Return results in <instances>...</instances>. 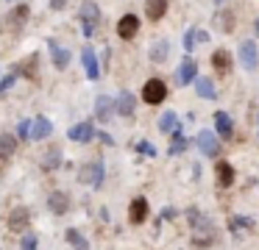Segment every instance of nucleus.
<instances>
[{
  "label": "nucleus",
  "instance_id": "f257e3e1",
  "mask_svg": "<svg viewBox=\"0 0 259 250\" xmlns=\"http://www.w3.org/2000/svg\"><path fill=\"white\" fill-rule=\"evenodd\" d=\"M187 220H190L192 231H195V242H198V244L212 242V239H214V225H212V220H206V217H203L198 209H187Z\"/></svg>",
  "mask_w": 259,
  "mask_h": 250
},
{
  "label": "nucleus",
  "instance_id": "f03ea898",
  "mask_svg": "<svg viewBox=\"0 0 259 250\" xmlns=\"http://www.w3.org/2000/svg\"><path fill=\"white\" fill-rule=\"evenodd\" d=\"M164 97H167V86H164L162 78H151V81L142 86V100H145L148 106H159Z\"/></svg>",
  "mask_w": 259,
  "mask_h": 250
},
{
  "label": "nucleus",
  "instance_id": "7ed1b4c3",
  "mask_svg": "<svg viewBox=\"0 0 259 250\" xmlns=\"http://www.w3.org/2000/svg\"><path fill=\"white\" fill-rule=\"evenodd\" d=\"M98 20H101V9H98L92 0L81 3V25H84V36H92V31H95Z\"/></svg>",
  "mask_w": 259,
  "mask_h": 250
},
{
  "label": "nucleus",
  "instance_id": "20e7f679",
  "mask_svg": "<svg viewBox=\"0 0 259 250\" xmlns=\"http://www.w3.org/2000/svg\"><path fill=\"white\" fill-rule=\"evenodd\" d=\"M78 181L87 183V186H101L103 183V164L101 161H90V164H84L81 172H78Z\"/></svg>",
  "mask_w": 259,
  "mask_h": 250
},
{
  "label": "nucleus",
  "instance_id": "39448f33",
  "mask_svg": "<svg viewBox=\"0 0 259 250\" xmlns=\"http://www.w3.org/2000/svg\"><path fill=\"white\" fill-rule=\"evenodd\" d=\"M195 142H198V147H201L203 156H209V159L220 156V142H218V136H214L212 131H201L195 136Z\"/></svg>",
  "mask_w": 259,
  "mask_h": 250
},
{
  "label": "nucleus",
  "instance_id": "423d86ee",
  "mask_svg": "<svg viewBox=\"0 0 259 250\" xmlns=\"http://www.w3.org/2000/svg\"><path fill=\"white\" fill-rule=\"evenodd\" d=\"M28 6H14L12 11L6 14V28L9 31H23L25 28V22H28Z\"/></svg>",
  "mask_w": 259,
  "mask_h": 250
},
{
  "label": "nucleus",
  "instance_id": "0eeeda50",
  "mask_svg": "<svg viewBox=\"0 0 259 250\" xmlns=\"http://www.w3.org/2000/svg\"><path fill=\"white\" fill-rule=\"evenodd\" d=\"M240 61H242L245 70H256L259 67V50H256V44H253L251 39H245V42L240 44Z\"/></svg>",
  "mask_w": 259,
  "mask_h": 250
},
{
  "label": "nucleus",
  "instance_id": "6e6552de",
  "mask_svg": "<svg viewBox=\"0 0 259 250\" xmlns=\"http://www.w3.org/2000/svg\"><path fill=\"white\" fill-rule=\"evenodd\" d=\"M137 33H140V17H137V14H125V17H120V22H117V36H123V39H134Z\"/></svg>",
  "mask_w": 259,
  "mask_h": 250
},
{
  "label": "nucleus",
  "instance_id": "1a4fd4ad",
  "mask_svg": "<svg viewBox=\"0 0 259 250\" xmlns=\"http://www.w3.org/2000/svg\"><path fill=\"white\" fill-rule=\"evenodd\" d=\"M48 209L53 211V214H67V209H70V194L67 192H62V189H56V192H51L48 194Z\"/></svg>",
  "mask_w": 259,
  "mask_h": 250
},
{
  "label": "nucleus",
  "instance_id": "9d476101",
  "mask_svg": "<svg viewBox=\"0 0 259 250\" xmlns=\"http://www.w3.org/2000/svg\"><path fill=\"white\" fill-rule=\"evenodd\" d=\"M114 111H117V106H114V100H112V97L101 94V97L95 100V117H98V122H109Z\"/></svg>",
  "mask_w": 259,
  "mask_h": 250
},
{
  "label": "nucleus",
  "instance_id": "9b49d317",
  "mask_svg": "<svg viewBox=\"0 0 259 250\" xmlns=\"http://www.w3.org/2000/svg\"><path fill=\"white\" fill-rule=\"evenodd\" d=\"M198 81V64L195 59H184L179 67V83L181 86H187V83H195Z\"/></svg>",
  "mask_w": 259,
  "mask_h": 250
},
{
  "label": "nucleus",
  "instance_id": "f8f14e48",
  "mask_svg": "<svg viewBox=\"0 0 259 250\" xmlns=\"http://www.w3.org/2000/svg\"><path fill=\"white\" fill-rule=\"evenodd\" d=\"M39 164H42V170H45V172L59 170V167H62V147H56V144H53V147H48L45 156L39 159Z\"/></svg>",
  "mask_w": 259,
  "mask_h": 250
},
{
  "label": "nucleus",
  "instance_id": "ddd939ff",
  "mask_svg": "<svg viewBox=\"0 0 259 250\" xmlns=\"http://www.w3.org/2000/svg\"><path fill=\"white\" fill-rule=\"evenodd\" d=\"M81 61H84L87 78H90V81H98V75H101V67H98L95 50H92V47H84V53H81Z\"/></svg>",
  "mask_w": 259,
  "mask_h": 250
},
{
  "label": "nucleus",
  "instance_id": "4468645a",
  "mask_svg": "<svg viewBox=\"0 0 259 250\" xmlns=\"http://www.w3.org/2000/svg\"><path fill=\"white\" fill-rule=\"evenodd\" d=\"M67 136L73 139V142H90V139L95 136V125H92V122H78V125H73L67 131Z\"/></svg>",
  "mask_w": 259,
  "mask_h": 250
},
{
  "label": "nucleus",
  "instance_id": "2eb2a0df",
  "mask_svg": "<svg viewBox=\"0 0 259 250\" xmlns=\"http://www.w3.org/2000/svg\"><path fill=\"white\" fill-rule=\"evenodd\" d=\"M28 222H31V211L23 209V206H20V209H14L12 214H9V228H12V231H25V228H28Z\"/></svg>",
  "mask_w": 259,
  "mask_h": 250
},
{
  "label": "nucleus",
  "instance_id": "dca6fc26",
  "mask_svg": "<svg viewBox=\"0 0 259 250\" xmlns=\"http://www.w3.org/2000/svg\"><path fill=\"white\" fill-rule=\"evenodd\" d=\"M128 217H131V222H134V225L145 222V220H148V200H145V197H134V200H131Z\"/></svg>",
  "mask_w": 259,
  "mask_h": 250
},
{
  "label": "nucleus",
  "instance_id": "f3484780",
  "mask_svg": "<svg viewBox=\"0 0 259 250\" xmlns=\"http://www.w3.org/2000/svg\"><path fill=\"white\" fill-rule=\"evenodd\" d=\"M51 133H53L51 120H48V117H36L34 125H31V139H36V142H39V139H48Z\"/></svg>",
  "mask_w": 259,
  "mask_h": 250
},
{
  "label": "nucleus",
  "instance_id": "a211bd4d",
  "mask_svg": "<svg viewBox=\"0 0 259 250\" xmlns=\"http://www.w3.org/2000/svg\"><path fill=\"white\" fill-rule=\"evenodd\" d=\"M114 106H117V114L131 117V114H134V109H137V100H134V94H131V92H120L117 100H114Z\"/></svg>",
  "mask_w": 259,
  "mask_h": 250
},
{
  "label": "nucleus",
  "instance_id": "6ab92c4d",
  "mask_svg": "<svg viewBox=\"0 0 259 250\" xmlns=\"http://www.w3.org/2000/svg\"><path fill=\"white\" fill-rule=\"evenodd\" d=\"M164 11H167V0H148L145 3V14H148V20H153V22L162 20Z\"/></svg>",
  "mask_w": 259,
  "mask_h": 250
},
{
  "label": "nucleus",
  "instance_id": "aec40b11",
  "mask_svg": "<svg viewBox=\"0 0 259 250\" xmlns=\"http://www.w3.org/2000/svg\"><path fill=\"white\" fill-rule=\"evenodd\" d=\"M214 125H218V133L223 139H229L231 133H234V122H231V117L226 114V111H218V114H214Z\"/></svg>",
  "mask_w": 259,
  "mask_h": 250
},
{
  "label": "nucleus",
  "instance_id": "412c9836",
  "mask_svg": "<svg viewBox=\"0 0 259 250\" xmlns=\"http://www.w3.org/2000/svg\"><path fill=\"white\" fill-rule=\"evenodd\" d=\"M14 153H17V136L0 133V159H12Z\"/></svg>",
  "mask_w": 259,
  "mask_h": 250
},
{
  "label": "nucleus",
  "instance_id": "4be33fe9",
  "mask_svg": "<svg viewBox=\"0 0 259 250\" xmlns=\"http://www.w3.org/2000/svg\"><path fill=\"white\" fill-rule=\"evenodd\" d=\"M48 47H51V56H53V64L59 67V70H64V67L70 64V50H64V47H59L56 42H48Z\"/></svg>",
  "mask_w": 259,
  "mask_h": 250
},
{
  "label": "nucleus",
  "instance_id": "5701e85b",
  "mask_svg": "<svg viewBox=\"0 0 259 250\" xmlns=\"http://www.w3.org/2000/svg\"><path fill=\"white\" fill-rule=\"evenodd\" d=\"M159 131L162 133H176L179 131V114H176V111H164L162 120H159Z\"/></svg>",
  "mask_w": 259,
  "mask_h": 250
},
{
  "label": "nucleus",
  "instance_id": "b1692460",
  "mask_svg": "<svg viewBox=\"0 0 259 250\" xmlns=\"http://www.w3.org/2000/svg\"><path fill=\"white\" fill-rule=\"evenodd\" d=\"M214 172H218V183H220V186H231V183H234V167H231L229 161H220Z\"/></svg>",
  "mask_w": 259,
  "mask_h": 250
},
{
  "label": "nucleus",
  "instance_id": "393cba45",
  "mask_svg": "<svg viewBox=\"0 0 259 250\" xmlns=\"http://www.w3.org/2000/svg\"><path fill=\"white\" fill-rule=\"evenodd\" d=\"M167 50H170V44L164 42V39H156V42L151 44V61H164L167 59Z\"/></svg>",
  "mask_w": 259,
  "mask_h": 250
},
{
  "label": "nucleus",
  "instance_id": "a878e982",
  "mask_svg": "<svg viewBox=\"0 0 259 250\" xmlns=\"http://www.w3.org/2000/svg\"><path fill=\"white\" fill-rule=\"evenodd\" d=\"M195 89L201 97H218V92H214V83L209 81V78H198L195 81Z\"/></svg>",
  "mask_w": 259,
  "mask_h": 250
},
{
  "label": "nucleus",
  "instance_id": "bb28decb",
  "mask_svg": "<svg viewBox=\"0 0 259 250\" xmlns=\"http://www.w3.org/2000/svg\"><path fill=\"white\" fill-rule=\"evenodd\" d=\"M212 64L218 67L220 72H226L231 67V59H229V53H226V50H214L212 53Z\"/></svg>",
  "mask_w": 259,
  "mask_h": 250
},
{
  "label": "nucleus",
  "instance_id": "cd10ccee",
  "mask_svg": "<svg viewBox=\"0 0 259 250\" xmlns=\"http://www.w3.org/2000/svg\"><path fill=\"white\" fill-rule=\"evenodd\" d=\"M184 147H187V136H184V131L179 128V131L173 133V142H170V153H173V156H179Z\"/></svg>",
  "mask_w": 259,
  "mask_h": 250
},
{
  "label": "nucleus",
  "instance_id": "c85d7f7f",
  "mask_svg": "<svg viewBox=\"0 0 259 250\" xmlns=\"http://www.w3.org/2000/svg\"><path fill=\"white\" fill-rule=\"evenodd\" d=\"M214 22H218L220 31H231V28H234V17H231L229 11H218V14H214Z\"/></svg>",
  "mask_w": 259,
  "mask_h": 250
},
{
  "label": "nucleus",
  "instance_id": "c756f323",
  "mask_svg": "<svg viewBox=\"0 0 259 250\" xmlns=\"http://www.w3.org/2000/svg\"><path fill=\"white\" fill-rule=\"evenodd\" d=\"M67 242H70V244H75V247H81V250H87V239L81 236L78 231H73V228L67 231Z\"/></svg>",
  "mask_w": 259,
  "mask_h": 250
},
{
  "label": "nucleus",
  "instance_id": "7c9ffc66",
  "mask_svg": "<svg viewBox=\"0 0 259 250\" xmlns=\"http://www.w3.org/2000/svg\"><path fill=\"white\" fill-rule=\"evenodd\" d=\"M198 31H201V28H190V31L184 33V50H192L198 44Z\"/></svg>",
  "mask_w": 259,
  "mask_h": 250
},
{
  "label": "nucleus",
  "instance_id": "2f4dec72",
  "mask_svg": "<svg viewBox=\"0 0 259 250\" xmlns=\"http://www.w3.org/2000/svg\"><path fill=\"white\" fill-rule=\"evenodd\" d=\"M31 125H34V120H23L17 125V133H20V139H31Z\"/></svg>",
  "mask_w": 259,
  "mask_h": 250
},
{
  "label": "nucleus",
  "instance_id": "473e14b6",
  "mask_svg": "<svg viewBox=\"0 0 259 250\" xmlns=\"http://www.w3.org/2000/svg\"><path fill=\"white\" fill-rule=\"evenodd\" d=\"M229 225H231V231H240V228H253V222L251 220H242V217H234Z\"/></svg>",
  "mask_w": 259,
  "mask_h": 250
},
{
  "label": "nucleus",
  "instance_id": "72a5a7b5",
  "mask_svg": "<svg viewBox=\"0 0 259 250\" xmlns=\"http://www.w3.org/2000/svg\"><path fill=\"white\" fill-rule=\"evenodd\" d=\"M36 233H25L23 236V250H36Z\"/></svg>",
  "mask_w": 259,
  "mask_h": 250
},
{
  "label": "nucleus",
  "instance_id": "f704fd0d",
  "mask_svg": "<svg viewBox=\"0 0 259 250\" xmlns=\"http://www.w3.org/2000/svg\"><path fill=\"white\" fill-rule=\"evenodd\" d=\"M14 83V75H9V78H3V81H0V92H6L9 86H12Z\"/></svg>",
  "mask_w": 259,
  "mask_h": 250
},
{
  "label": "nucleus",
  "instance_id": "c9c22d12",
  "mask_svg": "<svg viewBox=\"0 0 259 250\" xmlns=\"http://www.w3.org/2000/svg\"><path fill=\"white\" fill-rule=\"evenodd\" d=\"M64 6H67V0H51V9L53 11H62Z\"/></svg>",
  "mask_w": 259,
  "mask_h": 250
},
{
  "label": "nucleus",
  "instance_id": "e433bc0d",
  "mask_svg": "<svg viewBox=\"0 0 259 250\" xmlns=\"http://www.w3.org/2000/svg\"><path fill=\"white\" fill-rule=\"evenodd\" d=\"M140 150H142V153H148V156H153V144L151 142H140Z\"/></svg>",
  "mask_w": 259,
  "mask_h": 250
},
{
  "label": "nucleus",
  "instance_id": "4c0bfd02",
  "mask_svg": "<svg viewBox=\"0 0 259 250\" xmlns=\"http://www.w3.org/2000/svg\"><path fill=\"white\" fill-rule=\"evenodd\" d=\"M253 28H256V36H259V20H256V25H253Z\"/></svg>",
  "mask_w": 259,
  "mask_h": 250
},
{
  "label": "nucleus",
  "instance_id": "58836bf2",
  "mask_svg": "<svg viewBox=\"0 0 259 250\" xmlns=\"http://www.w3.org/2000/svg\"><path fill=\"white\" fill-rule=\"evenodd\" d=\"M218 3H223V0H218Z\"/></svg>",
  "mask_w": 259,
  "mask_h": 250
}]
</instances>
